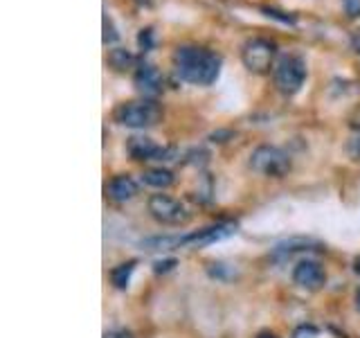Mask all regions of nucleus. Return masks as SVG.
I'll use <instances>...</instances> for the list:
<instances>
[{
    "label": "nucleus",
    "mask_w": 360,
    "mask_h": 338,
    "mask_svg": "<svg viewBox=\"0 0 360 338\" xmlns=\"http://www.w3.org/2000/svg\"><path fill=\"white\" fill-rule=\"evenodd\" d=\"M174 73L180 82L194 86H212L221 75V54L200 45H178L172 54Z\"/></svg>",
    "instance_id": "1"
},
{
    "label": "nucleus",
    "mask_w": 360,
    "mask_h": 338,
    "mask_svg": "<svg viewBox=\"0 0 360 338\" xmlns=\"http://www.w3.org/2000/svg\"><path fill=\"white\" fill-rule=\"evenodd\" d=\"M162 106L155 99H133L124 101L112 111V120L127 129H151L162 120Z\"/></svg>",
    "instance_id": "2"
},
{
    "label": "nucleus",
    "mask_w": 360,
    "mask_h": 338,
    "mask_svg": "<svg viewBox=\"0 0 360 338\" xmlns=\"http://www.w3.org/2000/svg\"><path fill=\"white\" fill-rule=\"evenodd\" d=\"M273 82L281 95H297L307 82V61L300 54H281L273 68Z\"/></svg>",
    "instance_id": "3"
},
{
    "label": "nucleus",
    "mask_w": 360,
    "mask_h": 338,
    "mask_svg": "<svg viewBox=\"0 0 360 338\" xmlns=\"http://www.w3.org/2000/svg\"><path fill=\"white\" fill-rule=\"evenodd\" d=\"M275 59H277V43L266 37L248 39L241 48V61L255 75L270 73V68H275Z\"/></svg>",
    "instance_id": "4"
},
{
    "label": "nucleus",
    "mask_w": 360,
    "mask_h": 338,
    "mask_svg": "<svg viewBox=\"0 0 360 338\" xmlns=\"http://www.w3.org/2000/svg\"><path fill=\"white\" fill-rule=\"evenodd\" d=\"M252 172L268 178H284L290 172V156L273 144H259L250 154Z\"/></svg>",
    "instance_id": "5"
},
{
    "label": "nucleus",
    "mask_w": 360,
    "mask_h": 338,
    "mask_svg": "<svg viewBox=\"0 0 360 338\" xmlns=\"http://www.w3.org/2000/svg\"><path fill=\"white\" fill-rule=\"evenodd\" d=\"M146 210H149L151 217L162 223V225H185L191 214L180 201L167 196V194H151L146 201Z\"/></svg>",
    "instance_id": "6"
},
{
    "label": "nucleus",
    "mask_w": 360,
    "mask_h": 338,
    "mask_svg": "<svg viewBox=\"0 0 360 338\" xmlns=\"http://www.w3.org/2000/svg\"><path fill=\"white\" fill-rule=\"evenodd\" d=\"M127 151L133 161L138 163H151V161H174L176 149L174 146H160L146 135H133L127 140Z\"/></svg>",
    "instance_id": "7"
},
{
    "label": "nucleus",
    "mask_w": 360,
    "mask_h": 338,
    "mask_svg": "<svg viewBox=\"0 0 360 338\" xmlns=\"http://www.w3.org/2000/svg\"><path fill=\"white\" fill-rule=\"evenodd\" d=\"M133 86L142 97L155 99L158 95H162V90H165V77L153 63H140L135 68Z\"/></svg>",
    "instance_id": "8"
},
{
    "label": "nucleus",
    "mask_w": 360,
    "mask_h": 338,
    "mask_svg": "<svg viewBox=\"0 0 360 338\" xmlns=\"http://www.w3.org/2000/svg\"><path fill=\"white\" fill-rule=\"evenodd\" d=\"M236 232V223H217V225H207V228H200L196 232L189 234H180V248H202L210 244H217L225 237H230Z\"/></svg>",
    "instance_id": "9"
},
{
    "label": "nucleus",
    "mask_w": 360,
    "mask_h": 338,
    "mask_svg": "<svg viewBox=\"0 0 360 338\" xmlns=\"http://www.w3.org/2000/svg\"><path fill=\"white\" fill-rule=\"evenodd\" d=\"M292 282H295L300 289L318 291L326 282V270L322 268L320 262H315V259H302V262H297L295 268H292Z\"/></svg>",
    "instance_id": "10"
},
{
    "label": "nucleus",
    "mask_w": 360,
    "mask_h": 338,
    "mask_svg": "<svg viewBox=\"0 0 360 338\" xmlns=\"http://www.w3.org/2000/svg\"><path fill=\"white\" fill-rule=\"evenodd\" d=\"M138 196V183L129 174H117L106 183V199L112 203H127Z\"/></svg>",
    "instance_id": "11"
},
{
    "label": "nucleus",
    "mask_w": 360,
    "mask_h": 338,
    "mask_svg": "<svg viewBox=\"0 0 360 338\" xmlns=\"http://www.w3.org/2000/svg\"><path fill=\"white\" fill-rule=\"evenodd\" d=\"M313 248H320V244L313 239H304V237H292V239L281 242L273 248V259L275 262H286V259H290L292 255L313 251Z\"/></svg>",
    "instance_id": "12"
},
{
    "label": "nucleus",
    "mask_w": 360,
    "mask_h": 338,
    "mask_svg": "<svg viewBox=\"0 0 360 338\" xmlns=\"http://www.w3.org/2000/svg\"><path fill=\"white\" fill-rule=\"evenodd\" d=\"M174 172L167 167H149L142 172V183L149 185V187H155V189H167L174 185Z\"/></svg>",
    "instance_id": "13"
},
{
    "label": "nucleus",
    "mask_w": 360,
    "mask_h": 338,
    "mask_svg": "<svg viewBox=\"0 0 360 338\" xmlns=\"http://www.w3.org/2000/svg\"><path fill=\"white\" fill-rule=\"evenodd\" d=\"M106 63L112 68V70L117 73H127L131 70V68H138V56H135L131 50H124V48H112L108 50L106 54Z\"/></svg>",
    "instance_id": "14"
},
{
    "label": "nucleus",
    "mask_w": 360,
    "mask_h": 338,
    "mask_svg": "<svg viewBox=\"0 0 360 338\" xmlns=\"http://www.w3.org/2000/svg\"><path fill=\"white\" fill-rule=\"evenodd\" d=\"M135 259H131V262H124L120 266H115L110 270V280H112V284H115L117 289H127L129 287V280H131V273L135 270Z\"/></svg>",
    "instance_id": "15"
},
{
    "label": "nucleus",
    "mask_w": 360,
    "mask_h": 338,
    "mask_svg": "<svg viewBox=\"0 0 360 338\" xmlns=\"http://www.w3.org/2000/svg\"><path fill=\"white\" fill-rule=\"evenodd\" d=\"M262 11H264V16L273 18V20H279V23H284V25H295V23H297V16H295V14H290V11H281V9H277V7H268V5H264Z\"/></svg>",
    "instance_id": "16"
},
{
    "label": "nucleus",
    "mask_w": 360,
    "mask_h": 338,
    "mask_svg": "<svg viewBox=\"0 0 360 338\" xmlns=\"http://www.w3.org/2000/svg\"><path fill=\"white\" fill-rule=\"evenodd\" d=\"M120 41V32L115 27V23L108 16V11H104V45H115Z\"/></svg>",
    "instance_id": "17"
},
{
    "label": "nucleus",
    "mask_w": 360,
    "mask_h": 338,
    "mask_svg": "<svg viewBox=\"0 0 360 338\" xmlns=\"http://www.w3.org/2000/svg\"><path fill=\"white\" fill-rule=\"evenodd\" d=\"M347 154L352 161H360V127H354L347 140Z\"/></svg>",
    "instance_id": "18"
},
{
    "label": "nucleus",
    "mask_w": 360,
    "mask_h": 338,
    "mask_svg": "<svg viewBox=\"0 0 360 338\" xmlns=\"http://www.w3.org/2000/svg\"><path fill=\"white\" fill-rule=\"evenodd\" d=\"M153 45H155V32H153V27L140 30V34H138V48L142 52H151Z\"/></svg>",
    "instance_id": "19"
},
{
    "label": "nucleus",
    "mask_w": 360,
    "mask_h": 338,
    "mask_svg": "<svg viewBox=\"0 0 360 338\" xmlns=\"http://www.w3.org/2000/svg\"><path fill=\"white\" fill-rule=\"evenodd\" d=\"M347 18H360V0H342Z\"/></svg>",
    "instance_id": "20"
},
{
    "label": "nucleus",
    "mask_w": 360,
    "mask_h": 338,
    "mask_svg": "<svg viewBox=\"0 0 360 338\" xmlns=\"http://www.w3.org/2000/svg\"><path fill=\"white\" fill-rule=\"evenodd\" d=\"M104 338H133V334L127 330H110L104 334Z\"/></svg>",
    "instance_id": "21"
},
{
    "label": "nucleus",
    "mask_w": 360,
    "mask_h": 338,
    "mask_svg": "<svg viewBox=\"0 0 360 338\" xmlns=\"http://www.w3.org/2000/svg\"><path fill=\"white\" fill-rule=\"evenodd\" d=\"M174 264H176L174 259H169V262H158V264H155V273H160V270H169Z\"/></svg>",
    "instance_id": "22"
},
{
    "label": "nucleus",
    "mask_w": 360,
    "mask_h": 338,
    "mask_svg": "<svg viewBox=\"0 0 360 338\" xmlns=\"http://www.w3.org/2000/svg\"><path fill=\"white\" fill-rule=\"evenodd\" d=\"M354 50H356V52L360 54V30H358V32L354 34Z\"/></svg>",
    "instance_id": "23"
},
{
    "label": "nucleus",
    "mask_w": 360,
    "mask_h": 338,
    "mask_svg": "<svg viewBox=\"0 0 360 338\" xmlns=\"http://www.w3.org/2000/svg\"><path fill=\"white\" fill-rule=\"evenodd\" d=\"M138 5H142V7H151L153 5V0H135Z\"/></svg>",
    "instance_id": "24"
},
{
    "label": "nucleus",
    "mask_w": 360,
    "mask_h": 338,
    "mask_svg": "<svg viewBox=\"0 0 360 338\" xmlns=\"http://www.w3.org/2000/svg\"><path fill=\"white\" fill-rule=\"evenodd\" d=\"M354 270H356V275H360V257L354 259Z\"/></svg>",
    "instance_id": "25"
},
{
    "label": "nucleus",
    "mask_w": 360,
    "mask_h": 338,
    "mask_svg": "<svg viewBox=\"0 0 360 338\" xmlns=\"http://www.w3.org/2000/svg\"><path fill=\"white\" fill-rule=\"evenodd\" d=\"M257 338H277V336H275V334H270V332H262Z\"/></svg>",
    "instance_id": "26"
},
{
    "label": "nucleus",
    "mask_w": 360,
    "mask_h": 338,
    "mask_svg": "<svg viewBox=\"0 0 360 338\" xmlns=\"http://www.w3.org/2000/svg\"><path fill=\"white\" fill-rule=\"evenodd\" d=\"M356 307H358V311H360V289H358V293H356Z\"/></svg>",
    "instance_id": "27"
}]
</instances>
